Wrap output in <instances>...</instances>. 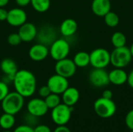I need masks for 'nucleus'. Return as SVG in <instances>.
I'll return each instance as SVG.
<instances>
[{
    "instance_id": "nucleus-1",
    "label": "nucleus",
    "mask_w": 133,
    "mask_h": 132,
    "mask_svg": "<svg viewBox=\"0 0 133 132\" xmlns=\"http://www.w3.org/2000/svg\"><path fill=\"white\" fill-rule=\"evenodd\" d=\"M16 92L24 98L33 96L37 89L35 75L29 70L19 69L12 79Z\"/></svg>"
},
{
    "instance_id": "nucleus-2",
    "label": "nucleus",
    "mask_w": 133,
    "mask_h": 132,
    "mask_svg": "<svg viewBox=\"0 0 133 132\" xmlns=\"http://www.w3.org/2000/svg\"><path fill=\"white\" fill-rule=\"evenodd\" d=\"M1 103L2 110L4 113L15 115L23 107L24 97L16 91L9 92Z\"/></svg>"
},
{
    "instance_id": "nucleus-3",
    "label": "nucleus",
    "mask_w": 133,
    "mask_h": 132,
    "mask_svg": "<svg viewBox=\"0 0 133 132\" xmlns=\"http://www.w3.org/2000/svg\"><path fill=\"white\" fill-rule=\"evenodd\" d=\"M132 59L130 49L126 46L115 47L111 53V64L115 68H123L129 65Z\"/></svg>"
},
{
    "instance_id": "nucleus-4",
    "label": "nucleus",
    "mask_w": 133,
    "mask_h": 132,
    "mask_svg": "<svg viewBox=\"0 0 133 132\" xmlns=\"http://www.w3.org/2000/svg\"><path fill=\"white\" fill-rule=\"evenodd\" d=\"M94 109L95 113L100 117L109 118L115 114L117 107L112 99L101 97L94 102Z\"/></svg>"
},
{
    "instance_id": "nucleus-5",
    "label": "nucleus",
    "mask_w": 133,
    "mask_h": 132,
    "mask_svg": "<svg viewBox=\"0 0 133 132\" xmlns=\"http://www.w3.org/2000/svg\"><path fill=\"white\" fill-rule=\"evenodd\" d=\"M111 64V53L105 48H96L90 54V65L95 68H105Z\"/></svg>"
},
{
    "instance_id": "nucleus-6",
    "label": "nucleus",
    "mask_w": 133,
    "mask_h": 132,
    "mask_svg": "<svg viewBox=\"0 0 133 132\" xmlns=\"http://www.w3.org/2000/svg\"><path fill=\"white\" fill-rule=\"evenodd\" d=\"M69 51L70 45L69 42L63 38L55 39L51 44L49 49V54L51 57L56 61L67 58Z\"/></svg>"
},
{
    "instance_id": "nucleus-7",
    "label": "nucleus",
    "mask_w": 133,
    "mask_h": 132,
    "mask_svg": "<svg viewBox=\"0 0 133 132\" xmlns=\"http://www.w3.org/2000/svg\"><path fill=\"white\" fill-rule=\"evenodd\" d=\"M72 112V107H69L65 103H60L51 109V119L58 126L65 125L69 123Z\"/></svg>"
},
{
    "instance_id": "nucleus-8",
    "label": "nucleus",
    "mask_w": 133,
    "mask_h": 132,
    "mask_svg": "<svg viewBox=\"0 0 133 132\" xmlns=\"http://www.w3.org/2000/svg\"><path fill=\"white\" fill-rule=\"evenodd\" d=\"M76 65L73 60L65 58L64 59L56 61L55 70L56 74L62 75L66 79L72 77L76 72Z\"/></svg>"
},
{
    "instance_id": "nucleus-9",
    "label": "nucleus",
    "mask_w": 133,
    "mask_h": 132,
    "mask_svg": "<svg viewBox=\"0 0 133 132\" xmlns=\"http://www.w3.org/2000/svg\"><path fill=\"white\" fill-rule=\"evenodd\" d=\"M47 86L52 93L58 95L62 94L63 92L69 86L68 79L58 74L52 75L48 78Z\"/></svg>"
},
{
    "instance_id": "nucleus-10",
    "label": "nucleus",
    "mask_w": 133,
    "mask_h": 132,
    "mask_svg": "<svg viewBox=\"0 0 133 132\" xmlns=\"http://www.w3.org/2000/svg\"><path fill=\"white\" fill-rule=\"evenodd\" d=\"M89 81L94 87H104L110 83L109 75L104 68H95L89 74Z\"/></svg>"
},
{
    "instance_id": "nucleus-11",
    "label": "nucleus",
    "mask_w": 133,
    "mask_h": 132,
    "mask_svg": "<svg viewBox=\"0 0 133 132\" xmlns=\"http://www.w3.org/2000/svg\"><path fill=\"white\" fill-rule=\"evenodd\" d=\"M26 109L30 115L35 117H40L45 115L48 110V107L44 100L41 98L31 99L26 105Z\"/></svg>"
},
{
    "instance_id": "nucleus-12",
    "label": "nucleus",
    "mask_w": 133,
    "mask_h": 132,
    "mask_svg": "<svg viewBox=\"0 0 133 132\" xmlns=\"http://www.w3.org/2000/svg\"><path fill=\"white\" fill-rule=\"evenodd\" d=\"M26 13L21 8H13L8 11L6 21L12 26L19 27L26 22Z\"/></svg>"
},
{
    "instance_id": "nucleus-13",
    "label": "nucleus",
    "mask_w": 133,
    "mask_h": 132,
    "mask_svg": "<svg viewBox=\"0 0 133 132\" xmlns=\"http://www.w3.org/2000/svg\"><path fill=\"white\" fill-rule=\"evenodd\" d=\"M37 28L31 23H25L19 27L18 33L22 40V42H30L37 36Z\"/></svg>"
},
{
    "instance_id": "nucleus-14",
    "label": "nucleus",
    "mask_w": 133,
    "mask_h": 132,
    "mask_svg": "<svg viewBox=\"0 0 133 132\" xmlns=\"http://www.w3.org/2000/svg\"><path fill=\"white\" fill-rule=\"evenodd\" d=\"M28 54L31 60L34 61H41L48 58L49 49L47 45L38 43L30 47Z\"/></svg>"
},
{
    "instance_id": "nucleus-15",
    "label": "nucleus",
    "mask_w": 133,
    "mask_h": 132,
    "mask_svg": "<svg viewBox=\"0 0 133 132\" xmlns=\"http://www.w3.org/2000/svg\"><path fill=\"white\" fill-rule=\"evenodd\" d=\"M91 9L94 14L100 17H104L111 11V3L110 0H93Z\"/></svg>"
},
{
    "instance_id": "nucleus-16",
    "label": "nucleus",
    "mask_w": 133,
    "mask_h": 132,
    "mask_svg": "<svg viewBox=\"0 0 133 132\" xmlns=\"http://www.w3.org/2000/svg\"><path fill=\"white\" fill-rule=\"evenodd\" d=\"M62 102L69 107H73L79 99V92L75 87H68L62 94Z\"/></svg>"
},
{
    "instance_id": "nucleus-17",
    "label": "nucleus",
    "mask_w": 133,
    "mask_h": 132,
    "mask_svg": "<svg viewBox=\"0 0 133 132\" xmlns=\"http://www.w3.org/2000/svg\"><path fill=\"white\" fill-rule=\"evenodd\" d=\"M0 68L2 72L10 79L12 80L14 75L17 72L18 67L15 61L11 58H5L0 63Z\"/></svg>"
},
{
    "instance_id": "nucleus-18",
    "label": "nucleus",
    "mask_w": 133,
    "mask_h": 132,
    "mask_svg": "<svg viewBox=\"0 0 133 132\" xmlns=\"http://www.w3.org/2000/svg\"><path fill=\"white\" fill-rule=\"evenodd\" d=\"M108 75L110 83H112L115 86H122L127 82L128 74L122 68H115L108 73Z\"/></svg>"
},
{
    "instance_id": "nucleus-19",
    "label": "nucleus",
    "mask_w": 133,
    "mask_h": 132,
    "mask_svg": "<svg viewBox=\"0 0 133 132\" xmlns=\"http://www.w3.org/2000/svg\"><path fill=\"white\" fill-rule=\"evenodd\" d=\"M78 29V24L73 19H66L60 25V33L64 37H71L74 35Z\"/></svg>"
},
{
    "instance_id": "nucleus-20",
    "label": "nucleus",
    "mask_w": 133,
    "mask_h": 132,
    "mask_svg": "<svg viewBox=\"0 0 133 132\" xmlns=\"http://www.w3.org/2000/svg\"><path fill=\"white\" fill-rule=\"evenodd\" d=\"M37 38H39L40 43L48 45L51 44L55 40V33L51 27H44L40 32H37Z\"/></svg>"
},
{
    "instance_id": "nucleus-21",
    "label": "nucleus",
    "mask_w": 133,
    "mask_h": 132,
    "mask_svg": "<svg viewBox=\"0 0 133 132\" xmlns=\"http://www.w3.org/2000/svg\"><path fill=\"white\" fill-rule=\"evenodd\" d=\"M72 60L76 67L85 68L90 65V54L86 51H79L75 54Z\"/></svg>"
},
{
    "instance_id": "nucleus-22",
    "label": "nucleus",
    "mask_w": 133,
    "mask_h": 132,
    "mask_svg": "<svg viewBox=\"0 0 133 132\" xmlns=\"http://www.w3.org/2000/svg\"><path fill=\"white\" fill-rule=\"evenodd\" d=\"M16 119L14 115L4 113L0 115V127L4 130H10L15 124Z\"/></svg>"
},
{
    "instance_id": "nucleus-23",
    "label": "nucleus",
    "mask_w": 133,
    "mask_h": 132,
    "mask_svg": "<svg viewBox=\"0 0 133 132\" xmlns=\"http://www.w3.org/2000/svg\"><path fill=\"white\" fill-rule=\"evenodd\" d=\"M30 4L35 11L45 12L51 6V0H31Z\"/></svg>"
},
{
    "instance_id": "nucleus-24",
    "label": "nucleus",
    "mask_w": 133,
    "mask_h": 132,
    "mask_svg": "<svg viewBox=\"0 0 133 132\" xmlns=\"http://www.w3.org/2000/svg\"><path fill=\"white\" fill-rule=\"evenodd\" d=\"M111 44L115 47H122L126 44V37L125 35L119 31L114 33L111 36Z\"/></svg>"
},
{
    "instance_id": "nucleus-25",
    "label": "nucleus",
    "mask_w": 133,
    "mask_h": 132,
    "mask_svg": "<svg viewBox=\"0 0 133 132\" xmlns=\"http://www.w3.org/2000/svg\"><path fill=\"white\" fill-rule=\"evenodd\" d=\"M104 18L105 24L109 27H115L119 23V17L115 12L110 11L104 16Z\"/></svg>"
},
{
    "instance_id": "nucleus-26",
    "label": "nucleus",
    "mask_w": 133,
    "mask_h": 132,
    "mask_svg": "<svg viewBox=\"0 0 133 132\" xmlns=\"http://www.w3.org/2000/svg\"><path fill=\"white\" fill-rule=\"evenodd\" d=\"M44 101L48 107V109H53L61 103V98L58 94L51 93L46 98H44Z\"/></svg>"
},
{
    "instance_id": "nucleus-27",
    "label": "nucleus",
    "mask_w": 133,
    "mask_h": 132,
    "mask_svg": "<svg viewBox=\"0 0 133 132\" xmlns=\"http://www.w3.org/2000/svg\"><path fill=\"white\" fill-rule=\"evenodd\" d=\"M7 42L11 46H18L22 42V40L18 33H12L8 36Z\"/></svg>"
},
{
    "instance_id": "nucleus-28",
    "label": "nucleus",
    "mask_w": 133,
    "mask_h": 132,
    "mask_svg": "<svg viewBox=\"0 0 133 132\" xmlns=\"http://www.w3.org/2000/svg\"><path fill=\"white\" fill-rule=\"evenodd\" d=\"M9 93V89L6 82L0 81V102L2 101V100L7 96Z\"/></svg>"
},
{
    "instance_id": "nucleus-29",
    "label": "nucleus",
    "mask_w": 133,
    "mask_h": 132,
    "mask_svg": "<svg viewBox=\"0 0 133 132\" xmlns=\"http://www.w3.org/2000/svg\"><path fill=\"white\" fill-rule=\"evenodd\" d=\"M125 124L126 126L130 129L133 130V109L131 110L125 117Z\"/></svg>"
},
{
    "instance_id": "nucleus-30",
    "label": "nucleus",
    "mask_w": 133,
    "mask_h": 132,
    "mask_svg": "<svg viewBox=\"0 0 133 132\" xmlns=\"http://www.w3.org/2000/svg\"><path fill=\"white\" fill-rule=\"evenodd\" d=\"M51 92L50 90V89L48 88V86H41L39 89H38V94L42 98H46L49 94H51Z\"/></svg>"
},
{
    "instance_id": "nucleus-31",
    "label": "nucleus",
    "mask_w": 133,
    "mask_h": 132,
    "mask_svg": "<svg viewBox=\"0 0 133 132\" xmlns=\"http://www.w3.org/2000/svg\"><path fill=\"white\" fill-rule=\"evenodd\" d=\"M13 132H34V128L28 125H19L16 128H15Z\"/></svg>"
},
{
    "instance_id": "nucleus-32",
    "label": "nucleus",
    "mask_w": 133,
    "mask_h": 132,
    "mask_svg": "<svg viewBox=\"0 0 133 132\" xmlns=\"http://www.w3.org/2000/svg\"><path fill=\"white\" fill-rule=\"evenodd\" d=\"M34 132H51L50 128L47 125L44 124H41L37 125L35 128H34Z\"/></svg>"
},
{
    "instance_id": "nucleus-33",
    "label": "nucleus",
    "mask_w": 133,
    "mask_h": 132,
    "mask_svg": "<svg viewBox=\"0 0 133 132\" xmlns=\"http://www.w3.org/2000/svg\"><path fill=\"white\" fill-rule=\"evenodd\" d=\"M8 16V11L4 7H0V21H5Z\"/></svg>"
},
{
    "instance_id": "nucleus-34",
    "label": "nucleus",
    "mask_w": 133,
    "mask_h": 132,
    "mask_svg": "<svg viewBox=\"0 0 133 132\" xmlns=\"http://www.w3.org/2000/svg\"><path fill=\"white\" fill-rule=\"evenodd\" d=\"M30 1L31 0H16V3L17 4L18 6L25 7L30 3Z\"/></svg>"
},
{
    "instance_id": "nucleus-35",
    "label": "nucleus",
    "mask_w": 133,
    "mask_h": 132,
    "mask_svg": "<svg viewBox=\"0 0 133 132\" xmlns=\"http://www.w3.org/2000/svg\"><path fill=\"white\" fill-rule=\"evenodd\" d=\"M54 132H71V131L65 125H60L55 129Z\"/></svg>"
},
{
    "instance_id": "nucleus-36",
    "label": "nucleus",
    "mask_w": 133,
    "mask_h": 132,
    "mask_svg": "<svg viewBox=\"0 0 133 132\" xmlns=\"http://www.w3.org/2000/svg\"><path fill=\"white\" fill-rule=\"evenodd\" d=\"M102 97H104L105 99H112L113 93L110 89H105L102 93Z\"/></svg>"
},
{
    "instance_id": "nucleus-37",
    "label": "nucleus",
    "mask_w": 133,
    "mask_h": 132,
    "mask_svg": "<svg viewBox=\"0 0 133 132\" xmlns=\"http://www.w3.org/2000/svg\"><path fill=\"white\" fill-rule=\"evenodd\" d=\"M127 82L129 86L133 89V70H132L129 74L128 75V79H127Z\"/></svg>"
},
{
    "instance_id": "nucleus-38",
    "label": "nucleus",
    "mask_w": 133,
    "mask_h": 132,
    "mask_svg": "<svg viewBox=\"0 0 133 132\" xmlns=\"http://www.w3.org/2000/svg\"><path fill=\"white\" fill-rule=\"evenodd\" d=\"M9 0H0V7H5L8 5Z\"/></svg>"
},
{
    "instance_id": "nucleus-39",
    "label": "nucleus",
    "mask_w": 133,
    "mask_h": 132,
    "mask_svg": "<svg viewBox=\"0 0 133 132\" xmlns=\"http://www.w3.org/2000/svg\"><path fill=\"white\" fill-rule=\"evenodd\" d=\"M129 49H130V51H131V54H132V56L133 58V43L132 44L131 47H129Z\"/></svg>"
},
{
    "instance_id": "nucleus-40",
    "label": "nucleus",
    "mask_w": 133,
    "mask_h": 132,
    "mask_svg": "<svg viewBox=\"0 0 133 132\" xmlns=\"http://www.w3.org/2000/svg\"><path fill=\"white\" fill-rule=\"evenodd\" d=\"M2 132H12V131H10L9 130H5L4 131H2Z\"/></svg>"
},
{
    "instance_id": "nucleus-41",
    "label": "nucleus",
    "mask_w": 133,
    "mask_h": 132,
    "mask_svg": "<svg viewBox=\"0 0 133 132\" xmlns=\"http://www.w3.org/2000/svg\"><path fill=\"white\" fill-rule=\"evenodd\" d=\"M0 115H1V109H0Z\"/></svg>"
},
{
    "instance_id": "nucleus-42",
    "label": "nucleus",
    "mask_w": 133,
    "mask_h": 132,
    "mask_svg": "<svg viewBox=\"0 0 133 132\" xmlns=\"http://www.w3.org/2000/svg\"><path fill=\"white\" fill-rule=\"evenodd\" d=\"M131 132H133V130H131Z\"/></svg>"
}]
</instances>
